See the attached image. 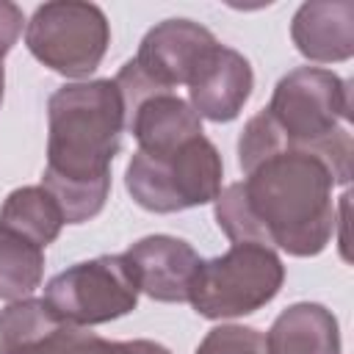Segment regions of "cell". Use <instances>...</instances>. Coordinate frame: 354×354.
Listing matches in <instances>:
<instances>
[{"instance_id": "6da1fadb", "label": "cell", "mask_w": 354, "mask_h": 354, "mask_svg": "<svg viewBox=\"0 0 354 354\" xmlns=\"http://www.w3.org/2000/svg\"><path fill=\"white\" fill-rule=\"evenodd\" d=\"M332 185L335 177L318 155L282 149L216 196V221L232 243L313 257L337 227Z\"/></svg>"}, {"instance_id": "7a4b0ae2", "label": "cell", "mask_w": 354, "mask_h": 354, "mask_svg": "<svg viewBox=\"0 0 354 354\" xmlns=\"http://www.w3.org/2000/svg\"><path fill=\"white\" fill-rule=\"evenodd\" d=\"M47 166L41 185L58 202L66 224L94 218L111 191V160L127 127L113 80L61 86L47 102Z\"/></svg>"}, {"instance_id": "3957f363", "label": "cell", "mask_w": 354, "mask_h": 354, "mask_svg": "<svg viewBox=\"0 0 354 354\" xmlns=\"http://www.w3.org/2000/svg\"><path fill=\"white\" fill-rule=\"evenodd\" d=\"M348 86L335 72L321 66H299L288 72L268 102V116L282 133L285 149H304L318 155L335 183L351 180V136L348 119Z\"/></svg>"}, {"instance_id": "277c9868", "label": "cell", "mask_w": 354, "mask_h": 354, "mask_svg": "<svg viewBox=\"0 0 354 354\" xmlns=\"http://www.w3.org/2000/svg\"><path fill=\"white\" fill-rule=\"evenodd\" d=\"M224 163L218 149L196 136L177 152L155 158L136 152L124 171V185L136 205L152 213H177L216 202L221 194Z\"/></svg>"}, {"instance_id": "5b68a950", "label": "cell", "mask_w": 354, "mask_h": 354, "mask_svg": "<svg viewBox=\"0 0 354 354\" xmlns=\"http://www.w3.org/2000/svg\"><path fill=\"white\" fill-rule=\"evenodd\" d=\"M285 279V266L263 243H232L221 257L202 260L188 301L202 318H238L268 304Z\"/></svg>"}, {"instance_id": "8992f818", "label": "cell", "mask_w": 354, "mask_h": 354, "mask_svg": "<svg viewBox=\"0 0 354 354\" xmlns=\"http://www.w3.org/2000/svg\"><path fill=\"white\" fill-rule=\"evenodd\" d=\"M111 28L100 6L77 0L44 3L25 28V44L36 61L66 77L94 72L108 50Z\"/></svg>"}, {"instance_id": "52a82bcc", "label": "cell", "mask_w": 354, "mask_h": 354, "mask_svg": "<svg viewBox=\"0 0 354 354\" xmlns=\"http://www.w3.org/2000/svg\"><path fill=\"white\" fill-rule=\"evenodd\" d=\"M138 279L124 254L75 263L47 282L44 301L75 326H97L127 315L138 304Z\"/></svg>"}, {"instance_id": "ba28073f", "label": "cell", "mask_w": 354, "mask_h": 354, "mask_svg": "<svg viewBox=\"0 0 354 354\" xmlns=\"http://www.w3.org/2000/svg\"><path fill=\"white\" fill-rule=\"evenodd\" d=\"M216 44V36L199 22L163 19L141 39L133 64L152 86H158L160 91H171L180 83L188 86L196 66Z\"/></svg>"}, {"instance_id": "9c48e42d", "label": "cell", "mask_w": 354, "mask_h": 354, "mask_svg": "<svg viewBox=\"0 0 354 354\" xmlns=\"http://www.w3.org/2000/svg\"><path fill=\"white\" fill-rule=\"evenodd\" d=\"M88 337L44 299H19L0 313V354H86Z\"/></svg>"}, {"instance_id": "30bf717a", "label": "cell", "mask_w": 354, "mask_h": 354, "mask_svg": "<svg viewBox=\"0 0 354 354\" xmlns=\"http://www.w3.org/2000/svg\"><path fill=\"white\" fill-rule=\"evenodd\" d=\"M141 293L155 301H188L202 257L174 235H147L124 252Z\"/></svg>"}, {"instance_id": "8fae6325", "label": "cell", "mask_w": 354, "mask_h": 354, "mask_svg": "<svg viewBox=\"0 0 354 354\" xmlns=\"http://www.w3.org/2000/svg\"><path fill=\"white\" fill-rule=\"evenodd\" d=\"M254 86L249 61L224 44H216L188 80L191 108L210 122H232L246 105Z\"/></svg>"}, {"instance_id": "7c38bea8", "label": "cell", "mask_w": 354, "mask_h": 354, "mask_svg": "<svg viewBox=\"0 0 354 354\" xmlns=\"http://www.w3.org/2000/svg\"><path fill=\"white\" fill-rule=\"evenodd\" d=\"M290 36L296 50L315 64H335L354 55V3L310 0L301 3Z\"/></svg>"}, {"instance_id": "4fadbf2b", "label": "cell", "mask_w": 354, "mask_h": 354, "mask_svg": "<svg viewBox=\"0 0 354 354\" xmlns=\"http://www.w3.org/2000/svg\"><path fill=\"white\" fill-rule=\"evenodd\" d=\"M127 127L138 141V152L144 155H171L191 138L202 136V119L191 108V102L177 94H155L144 100L130 116Z\"/></svg>"}, {"instance_id": "5bb4252c", "label": "cell", "mask_w": 354, "mask_h": 354, "mask_svg": "<svg viewBox=\"0 0 354 354\" xmlns=\"http://www.w3.org/2000/svg\"><path fill=\"white\" fill-rule=\"evenodd\" d=\"M266 354H340L337 318L315 301L290 304L271 324Z\"/></svg>"}, {"instance_id": "9a60e30c", "label": "cell", "mask_w": 354, "mask_h": 354, "mask_svg": "<svg viewBox=\"0 0 354 354\" xmlns=\"http://www.w3.org/2000/svg\"><path fill=\"white\" fill-rule=\"evenodd\" d=\"M0 224L44 249L58 238L66 221L58 202L44 185H25L6 196L0 207Z\"/></svg>"}, {"instance_id": "2e32d148", "label": "cell", "mask_w": 354, "mask_h": 354, "mask_svg": "<svg viewBox=\"0 0 354 354\" xmlns=\"http://www.w3.org/2000/svg\"><path fill=\"white\" fill-rule=\"evenodd\" d=\"M44 277V249L0 224V299H28Z\"/></svg>"}, {"instance_id": "e0dca14e", "label": "cell", "mask_w": 354, "mask_h": 354, "mask_svg": "<svg viewBox=\"0 0 354 354\" xmlns=\"http://www.w3.org/2000/svg\"><path fill=\"white\" fill-rule=\"evenodd\" d=\"M194 354H266V337L252 326H216L205 335Z\"/></svg>"}, {"instance_id": "ac0fdd59", "label": "cell", "mask_w": 354, "mask_h": 354, "mask_svg": "<svg viewBox=\"0 0 354 354\" xmlns=\"http://www.w3.org/2000/svg\"><path fill=\"white\" fill-rule=\"evenodd\" d=\"M22 11L8 3V0H0V61L8 55V50L17 44L19 33H22Z\"/></svg>"}, {"instance_id": "d6986e66", "label": "cell", "mask_w": 354, "mask_h": 354, "mask_svg": "<svg viewBox=\"0 0 354 354\" xmlns=\"http://www.w3.org/2000/svg\"><path fill=\"white\" fill-rule=\"evenodd\" d=\"M86 354H136V351H133V343H113L91 335L86 343Z\"/></svg>"}, {"instance_id": "ffe728a7", "label": "cell", "mask_w": 354, "mask_h": 354, "mask_svg": "<svg viewBox=\"0 0 354 354\" xmlns=\"http://www.w3.org/2000/svg\"><path fill=\"white\" fill-rule=\"evenodd\" d=\"M133 351L136 354H169V348H163L160 343H152V340H133Z\"/></svg>"}, {"instance_id": "44dd1931", "label": "cell", "mask_w": 354, "mask_h": 354, "mask_svg": "<svg viewBox=\"0 0 354 354\" xmlns=\"http://www.w3.org/2000/svg\"><path fill=\"white\" fill-rule=\"evenodd\" d=\"M3 86H6V72H3V61H0V102H3Z\"/></svg>"}]
</instances>
